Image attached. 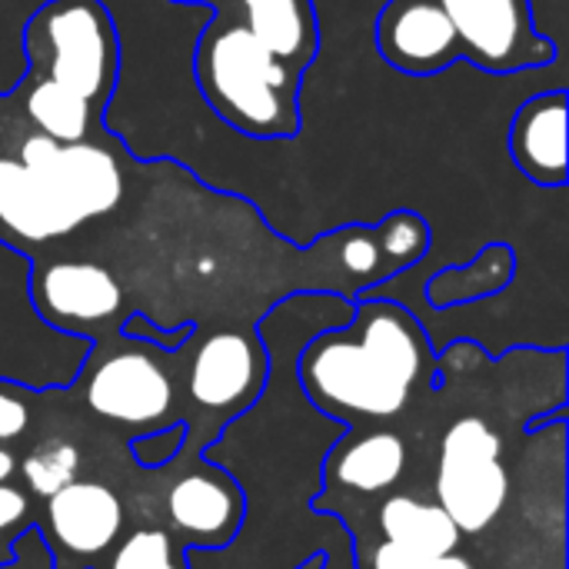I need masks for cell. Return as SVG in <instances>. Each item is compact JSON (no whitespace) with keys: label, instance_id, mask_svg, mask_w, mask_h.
Wrapping results in <instances>:
<instances>
[{"label":"cell","instance_id":"cell-27","mask_svg":"<svg viewBox=\"0 0 569 569\" xmlns=\"http://www.w3.org/2000/svg\"><path fill=\"white\" fill-rule=\"evenodd\" d=\"M323 567H327V557H323V553H313L310 560H303L297 569H323Z\"/></svg>","mask_w":569,"mask_h":569},{"label":"cell","instance_id":"cell-7","mask_svg":"<svg viewBox=\"0 0 569 569\" xmlns=\"http://www.w3.org/2000/svg\"><path fill=\"white\" fill-rule=\"evenodd\" d=\"M30 300L53 330L90 343H100L113 330L120 333L130 313L117 273L93 260H33Z\"/></svg>","mask_w":569,"mask_h":569},{"label":"cell","instance_id":"cell-28","mask_svg":"<svg viewBox=\"0 0 569 569\" xmlns=\"http://www.w3.org/2000/svg\"><path fill=\"white\" fill-rule=\"evenodd\" d=\"M177 3H210V7H220L223 0H177Z\"/></svg>","mask_w":569,"mask_h":569},{"label":"cell","instance_id":"cell-23","mask_svg":"<svg viewBox=\"0 0 569 569\" xmlns=\"http://www.w3.org/2000/svg\"><path fill=\"white\" fill-rule=\"evenodd\" d=\"M23 387L0 380V447H10L13 440H20L30 430V403H27Z\"/></svg>","mask_w":569,"mask_h":569},{"label":"cell","instance_id":"cell-13","mask_svg":"<svg viewBox=\"0 0 569 569\" xmlns=\"http://www.w3.org/2000/svg\"><path fill=\"white\" fill-rule=\"evenodd\" d=\"M567 107L563 87L537 93L520 103L507 130V150L513 167L543 190L567 187Z\"/></svg>","mask_w":569,"mask_h":569},{"label":"cell","instance_id":"cell-19","mask_svg":"<svg viewBox=\"0 0 569 569\" xmlns=\"http://www.w3.org/2000/svg\"><path fill=\"white\" fill-rule=\"evenodd\" d=\"M80 467H83V453L73 440H47L17 463V473L23 477V490L43 500L63 490L67 483L80 480Z\"/></svg>","mask_w":569,"mask_h":569},{"label":"cell","instance_id":"cell-21","mask_svg":"<svg viewBox=\"0 0 569 569\" xmlns=\"http://www.w3.org/2000/svg\"><path fill=\"white\" fill-rule=\"evenodd\" d=\"M37 523V507L33 497L17 487L13 480L0 483V550L13 560V543L23 533H33Z\"/></svg>","mask_w":569,"mask_h":569},{"label":"cell","instance_id":"cell-2","mask_svg":"<svg viewBox=\"0 0 569 569\" xmlns=\"http://www.w3.org/2000/svg\"><path fill=\"white\" fill-rule=\"evenodd\" d=\"M193 73L207 107L230 130L253 140H290L300 133L303 73L260 47L237 17H210L197 40Z\"/></svg>","mask_w":569,"mask_h":569},{"label":"cell","instance_id":"cell-5","mask_svg":"<svg viewBox=\"0 0 569 569\" xmlns=\"http://www.w3.org/2000/svg\"><path fill=\"white\" fill-rule=\"evenodd\" d=\"M163 350L127 340L117 333L113 343H93L70 390L80 393L83 407L123 430L147 433L167 427L177 417V383L163 363Z\"/></svg>","mask_w":569,"mask_h":569},{"label":"cell","instance_id":"cell-26","mask_svg":"<svg viewBox=\"0 0 569 569\" xmlns=\"http://www.w3.org/2000/svg\"><path fill=\"white\" fill-rule=\"evenodd\" d=\"M17 457H13V450L10 447H0V483H7V480H13L17 477Z\"/></svg>","mask_w":569,"mask_h":569},{"label":"cell","instance_id":"cell-15","mask_svg":"<svg viewBox=\"0 0 569 569\" xmlns=\"http://www.w3.org/2000/svg\"><path fill=\"white\" fill-rule=\"evenodd\" d=\"M213 13L237 17L260 47L280 63L307 73L320 53V23L313 0H223Z\"/></svg>","mask_w":569,"mask_h":569},{"label":"cell","instance_id":"cell-24","mask_svg":"<svg viewBox=\"0 0 569 569\" xmlns=\"http://www.w3.org/2000/svg\"><path fill=\"white\" fill-rule=\"evenodd\" d=\"M420 560L423 557L383 540L380 547H373L370 553L360 557V569H420Z\"/></svg>","mask_w":569,"mask_h":569},{"label":"cell","instance_id":"cell-3","mask_svg":"<svg viewBox=\"0 0 569 569\" xmlns=\"http://www.w3.org/2000/svg\"><path fill=\"white\" fill-rule=\"evenodd\" d=\"M27 77L107 113L120 80V33L103 0H47L23 23Z\"/></svg>","mask_w":569,"mask_h":569},{"label":"cell","instance_id":"cell-18","mask_svg":"<svg viewBox=\"0 0 569 569\" xmlns=\"http://www.w3.org/2000/svg\"><path fill=\"white\" fill-rule=\"evenodd\" d=\"M190 547L160 523L123 533L93 569H190Z\"/></svg>","mask_w":569,"mask_h":569},{"label":"cell","instance_id":"cell-1","mask_svg":"<svg viewBox=\"0 0 569 569\" xmlns=\"http://www.w3.org/2000/svg\"><path fill=\"white\" fill-rule=\"evenodd\" d=\"M427 327L393 297H353V317L320 330L293 360L307 400L347 427L390 423L437 383Z\"/></svg>","mask_w":569,"mask_h":569},{"label":"cell","instance_id":"cell-11","mask_svg":"<svg viewBox=\"0 0 569 569\" xmlns=\"http://www.w3.org/2000/svg\"><path fill=\"white\" fill-rule=\"evenodd\" d=\"M167 527L190 550H227L247 523L243 487L210 457L193 460L167 490Z\"/></svg>","mask_w":569,"mask_h":569},{"label":"cell","instance_id":"cell-22","mask_svg":"<svg viewBox=\"0 0 569 569\" xmlns=\"http://www.w3.org/2000/svg\"><path fill=\"white\" fill-rule=\"evenodd\" d=\"M193 330H197V323H177L173 330H167V327H160L157 320H150L140 310H130L123 317V323H120V337L150 343V347H157L163 353H177L180 347H187V340L193 337Z\"/></svg>","mask_w":569,"mask_h":569},{"label":"cell","instance_id":"cell-16","mask_svg":"<svg viewBox=\"0 0 569 569\" xmlns=\"http://www.w3.org/2000/svg\"><path fill=\"white\" fill-rule=\"evenodd\" d=\"M380 533L387 543H397L417 557H440L450 550H460L463 533L447 517L440 503H427L410 493H393L383 500L380 513Z\"/></svg>","mask_w":569,"mask_h":569},{"label":"cell","instance_id":"cell-10","mask_svg":"<svg viewBox=\"0 0 569 569\" xmlns=\"http://www.w3.org/2000/svg\"><path fill=\"white\" fill-rule=\"evenodd\" d=\"M123 527L127 513L117 490L100 480H73L43 497L33 533L50 550L53 569H93L123 537Z\"/></svg>","mask_w":569,"mask_h":569},{"label":"cell","instance_id":"cell-20","mask_svg":"<svg viewBox=\"0 0 569 569\" xmlns=\"http://www.w3.org/2000/svg\"><path fill=\"white\" fill-rule=\"evenodd\" d=\"M190 440V423L180 417L167 427H157V430H147V433H137L130 440V457L140 470H163V467H173L177 457L183 453Z\"/></svg>","mask_w":569,"mask_h":569},{"label":"cell","instance_id":"cell-12","mask_svg":"<svg viewBox=\"0 0 569 569\" xmlns=\"http://www.w3.org/2000/svg\"><path fill=\"white\" fill-rule=\"evenodd\" d=\"M373 43L383 63L410 77H437L463 60L440 0H387L373 23Z\"/></svg>","mask_w":569,"mask_h":569},{"label":"cell","instance_id":"cell-14","mask_svg":"<svg viewBox=\"0 0 569 569\" xmlns=\"http://www.w3.org/2000/svg\"><path fill=\"white\" fill-rule=\"evenodd\" d=\"M410 450L400 433L393 430H360L327 453L323 460V483L327 490L347 497H380L390 493L407 473Z\"/></svg>","mask_w":569,"mask_h":569},{"label":"cell","instance_id":"cell-9","mask_svg":"<svg viewBox=\"0 0 569 569\" xmlns=\"http://www.w3.org/2000/svg\"><path fill=\"white\" fill-rule=\"evenodd\" d=\"M463 60L507 77L557 60V43L537 27L533 0H440Z\"/></svg>","mask_w":569,"mask_h":569},{"label":"cell","instance_id":"cell-4","mask_svg":"<svg viewBox=\"0 0 569 569\" xmlns=\"http://www.w3.org/2000/svg\"><path fill=\"white\" fill-rule=\"evenodd\" d=\"M33 260L0 240V380L30 393L70 390L90 340L53 330L30 300Z\"/></svg>","mask_w":569,"mask_h":569},{"label":"cell","instance_id":"cell-6","mask_svg":"<svg viewBox=\"0 0 569 569\" xmlns=\"http://www.w3.org/2000/svg\"><path fill=\"white\" fill-rule=\"evenodd\" d=\"M510 500V473L503 467V437L477 413L457 417L440 440L437 503L463 537L490 530Z\"/></svg>","mask_w":569,"mask_h":569},{"label":"cell","instance_id":"cell-25","mask_svg":"<svg viewBox=\"0 0 569 569\" xmlns=\"http://www.w3.org/2000/svg\"><path fill=\"white\" fill-rule=\"evenodd\" d=\"M420 569H477L470 557H463L460 550H450V553H440V557H423Z\"/></svg>","mask_w":569,"mask_h":569},{"label":"cell","instance_id":"cell-17","mask_svg":"<svg viewBox=\"0 0 569 569\" xmlns=\"http://www.w3.org/2000/svg\"><path fill=\"white\" fill-rule=\"evenodd\" d=\"M517 273V253L510 243L497 240L487 243L470 263L460 267H443L427 280V300L437 310L463 307V303H480L487 297H497L510 287Z\"/></svg>","mask_w":569,"mask_h":569},{"label":"cell","instance_id":"cell-8","mask_svg":"<svg viewBox=\"0 0 569 569\" xmlns=\"http://www.w3.org/2000/svg\"><path fill=\"white\" fill-rule=\"evenodd\" d=\"M187 397L207 417L220 423L247 413L270 383V353L253 330H213L187 340Z\"/></svg>","mask_w":569,"mask_h":569}]
</instances>
